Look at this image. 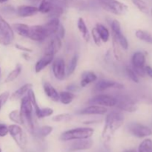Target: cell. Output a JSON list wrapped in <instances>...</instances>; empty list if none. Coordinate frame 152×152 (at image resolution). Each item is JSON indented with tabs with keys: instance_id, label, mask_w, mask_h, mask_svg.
<instances>
[{
	"instance_id": "52a82bcc",
	"label": "cell",
	"mask_w": 152,
	"mask_h": 152,
	"mask_svg": "<svg viewBox=\"0 0 152 152\" xmlns=\"http://www.w3.org/2000/svg\"><path fill=\"white\" fill-rule=\"evenodd\" d=\"M129 132L138 138H143L152 135V130L149 127L137 123H132L128 126Z\"/></svg>"
},
{
	"instance_id": "f35d334b",
	"label": "cell",
	"mask_w": 152,
	"mask_h": 152,
	"mask_svg": "<svg viewBox=\"0 0 152 152\" xmlns=\"http://www.w3.org/2000/svg\"><path fill=\"white\" fill-rule=\"evenodd\" d=\"M111 30H112V34H117L121 33V25L120 22L117 19H114L111 22Z\"/></svg>"
},
{
	"instance_id": "4fadbf2b",
	"label": "cell",
	"mask_w": 152,
	"mask_h": 152,
	"mask_svg": "<svg viewBox=\"0 0 152 152\" xmlns=\"http://www.w3.org/2000/svg\"><path fill=\"white\" fill-rule=\"evenodd\" d=\"M124 86L117 82L108 80H101L95 86V89L97 91H104L110 88L123 89Z\"/></svg>"
},
{
	"instance_id": "7c38bea8",
	"label": "cell",
	"mask_w": 152,
	"mask_h": 152,
	"mask_svg": "<svg viewBox=\"0 0 152 152\" xmlns=\"http://www.w3.org/2000/svg\"><path fill=\"white\" fill-rule=\"evenodd\" d=\"M93 145V140L90 138L88 139L76 140L74 142H71V145L68 146L69 151H83V150L90 149Z\"/></svg>"
},
{
	"instance_id": "e0dca14e",
	"label": "cell",
	"mask_w": 152,
	"mask_h": 152,
	"mask_svg": "<svg viewBox=\"0 0 152 152\" xmlns=\"http://www.w3.org/2000/svg\"><path fill=\"white\" fill-rule=\"evenodd\" d=\"M134 69H144L145 64V56L142 52L137 51L133 54L132 59Z\"/></svg>"
},
{
	"instance_id": "b9f144b4",
	"label": "cell",
	"mask_w": 152,
	"mask_h": 152,
	"mask_svg": "<svg viewBox=\"0 0 152 152\" xmlns=\"http://www.w3.org/2000/svg\"><path fill=\"white\" fill-rule=\"evenodd\" d=\"M9 97H10V93L8 91H4L1 94H0V104L3 106L6 103Z\"/></svg>"
},
{
	"instance_id": "f907efd6",
	"label": "cell",
	"mask_w": 152,
	"mask_h": 152,
	"mask_svg": "<svg viewBox=\"0 0 152 152\" xmlns=\"http://www.w3.org/2000/svg\"><path fill=\"white\" fill-rule=\"evenodd\" d=\"M0 77H1V68H0Z\"/></svg>"
},
{
	"instance_id": "7a4b0ae2",
	"label": "cell",
	"mask_w": 152,
	"mask_h": 152,
	"mask_svg": "<svg viewBox=\"0 0 152 152\" xmlns=\"http://www.w3.org/2000/svg\"><path fill=\"white\" fill-rule=\"evenodd\" d=\"M20 116L22 125L31 133H34V125L33 122V105L28 96H23L21 100Z\"/></svg>"
},
{
	"instance_id": "8fae6325",
	"label": "cell",
	"mask_w": 152,
	"mask_h": 152,
	"mask_svg": "<svg viewBox=\"0 0 152 152\" xmlns=\"http://www.w3.org/2000/svg\"><path fill=\"white\" fill-rule=\"evenodd\" d=\"M52 71L55 78L63 80L65 77V64L62 58H57L53 62Z\"/></svg>"
},
{
	"instance_id": "d4e9b609",
	"label": "cell",
	"mask_w": 152,
	"mask_h": 152,
	"mask_svg": "<svg viewBox=\"0 0 152 152\" xmlns=\"http://www.w3.org/2000/svg\"><path fill=\"white\" fill-rule=\"evenodd\" d=\"M54 4V3L50 1V0H42L38 7L39 12L48 14L52 10Z\"/></svg>"
},
{
	"instance_id": "3957f363",
	"label": "cell",
	"mask_w": 152,
	"mask_h": 152,
	"mask_svg": "<svg viewBox=\"0 0 152 152\" xmlns=\"http://www.w3.org/2000/svg\"><path fill=\"white\" fill-rule=\"evenodd\" d=\"M93 129L91 128H77L63 132L60 136V140L62 141H71L76 140L88 139L91 137L94 134Z\"/></svg>"
},
{
	"instance_id": "484cf974",
	"label": "cell",
	"mask_w": 152,
	"mask_h": 152,
	"mask_svg": "<svg viewBox=\"0 0 152 152\" xmlns=\"http://www.w3.org/2000/svg\"><path fill=\"white\" fill-rule=\"evenodd\" d=\"M96 28L99 34L101 41L103 42H108L110 37V33L109 31L107 29L106 27H105L103 25H102V24H96Z\"/></svg>"
},
{
	"instance_id": "ee69618b",
	"label": "cell",
	"mask_w": 152,
	"mask_h": 152,
	"mask_svg": "<svg viewBox=\"0 0 152 152\" xmlns=\"http://www.w3.org/2000/svg\"><path fill=\"white\" fill-rule=\"evenodd\" d=\"M15 47H16V48L19 49V50H22V52H26V53H31V52L33 51L32 49L29 48L25 47V46L21 45H19V44H16V45H15Z\"/></svg>"
},
{
	"instance_id": "ffe728a7",
	"label": "cell",
	"mask_w": 152,
	"mask_h": 152,
	"mask_svg": "<svg viewBox=\"0 0 152 152\" xmlns=\"http://www.w3.org/2000/svg\"><path fill=\"white\" fill-rule=\"evenodd\" d=\"M43 89L45 94L53 102H58L59 101V93L53 88L52 85L48 82H45L43 83Z\"/></svg>"
},
{
	"instance_id": "44dd1931",
	"label": "cell",
	"mask_w": 152,
	"mask_h": 152,
	"mask_svg": "<svg viewBox=\"0 0 152 152\" xmlns=\"http://www.w3.org/2000/svg\"><path fill=\"white\" fill-rule=\"evenodd\" d=\"M32 87L33 85L31 83H26L24 86H22V87L19 88V89H17L16 91L13 92L11 96H10V99L12 101H16L18 99H21V98L23 97L25 94L28 93L30 89L32 88Z\"/></svg>"
},
{
	"instance_id": "f1b7e54d",
	"label": "cell",
	"mask_w": 152,
	"mask_h": 152,
	"mask_svg": "<svg viewBox=\"0 0 152 152\" xmlns=\"http://www.w3.org/2000/svg\"><path fill=\"white\" fill-rule=\"evenodd\" d=\"M22 65H21L20 64H17L16 68L7 75V77H6L5 80H4V83H10V82H13V80H16V79L19 77V74H21V72H22Z\"/></svg>"
},
{
	"instance_id": "ac0fdd59",
	"label": "cell",
	"mask_w": 152,
	"mask_h": 152,
	"mask_svg": "<svg viewBox=\"0 0 152 152\" xmlns=\"http://www.w3.org/2000/svg\"><path fill=\"white\" fill-rule=\"evenodd\" d=\"M38 12V7L34 6L21 5L17 8V13L21 17H30L36 15Z\"/></svg>"
},
{
	"instance_id": "681fc988",
	"label": "cell",
	"mask_w": 152,
	"mask_h": 152,
	"mask_svg": "<svg viewBox=\"0 0 152 152\" xmlns=\"http://www.w3.org/2000/svg\"><path fill=\"white\" fill-rule=\"evenodd\" d=\"M1 107H2V105H1V104H0V110H1Z\"/></svg>"
},
{
	"instance_id": "5b68a950",
	"label": "cell",
	"mask_w": 152,
	"mask_h": 152,
	"mask_svg": "<svg viewBox=\"0 0 152 152\" xmlns=\"http://www.w3.org/2000/svg\"><path fill=\"white\" fill-rule=\"evenodd\" d=\"M14 39V33L13 28L4 20L0 19V44L7 46L11 44Z\"/></svg>"
},
{
	"instance_id": "c3c4849f",
	"label": "cell",
	"mask_w": 152,
	"mask_h": 152,
	"mask_svg": "<svg viewBox=\"0 0 152 152\" xmlns=\"http://www.w3.org/2000/svg\"><path fill=\"white\" fill-rule=\"evenodd\" d=\"M7 1H8V0H0V3H4Z\"/></svg>"
},
{
	"instance_id": "d6986e66",
	"label": "cell",
	"mask_w": 152,
	"mask_h": 152,
	"mask_svg": "<svg viewBox=\"0 0 152 152\" xmlns=\"http://www.w3.org/2000/svg\"><path fill=\"white\" fill-rule=\"evenodd\" d=\"M61 39H62L58 37L57 35L54 36L48 45L47 50L45 52L50 53L53 55L56 54L62 48V40Z\"/></svg>"
},
{
	"instance_id": "f5cc1de1",
	"label": "cell",
	"mask_w": 152,
	"mask_h": 152,
	"mask_svg": "<svg viewBox=\"0 0 152 152\" xmlns=\"http://www.w3.org/2000/svg\"><path fill=\"white\" fill-rule=\"evenodd\" d=\"M0 152H1V148H0Z\"/></svg>"
},
{
	"instance_id": "9c48e42d",
	"label": "cell",
	"mask_w": 152,
	"mask_h": 152,
	"mask_svg": "<svg viewBox=\"0 0 152 152\" xmlns=\"http://www.w3.org/2000/svg\"><path fill=\"white\" fill-rule=\"evenodd\" d=\"M89 104L103 107H114L117 104V98L106 94L96 95L89 101Z\"/></svg>"
},
{
	"instance_id": "836d02e7",
	"label": "cell",
	"mask_w": 152,
	"mask_h": 152,
	"mask_svg": "<svg viewBox=\"0 0 152 152\" xmlns=\"http://www.w3.org/2000/svg\"><path fill=\"white\" fill-rule=\"evenodd\" d=\"M114 35L115 36L116 38H117L120 47L123 49H124V50H127V49L129 48V42H128L127 39H126V37L123 34V33L121 32L120 33V34H114Z\"/></svg>"
},
{
	"instance_id": "1f68e13d",
	"label": "cell",
	"mask_w": 152,
	"mask_h": 152,
	"mask_svg": "<svg viewBox=\"0 0 152 152\" xmlns=\"http://www.w3.org/2000/svg\"><path fill=\"white\" fill-rule=\"evenodd\" d=\"M133 4L140 10L141 12L144 13H149V8H148V5L146 3L143 1V0H132Z\"/></svg>"
},
{
	"instance_id": "ba28073f",
	"label": "cell",
	"mask_w": 152,
	"mask_h": 152,
	"mask_svg": "<svg viewBox=\"0 0 152 152\" xmlns=\"http://www.w3.org/2000/svg\"><path fill=\"white\" fill-rule=\"evenodd\" d=\"M116 105L119 109L127 112H134L137 109V105L135 101L129 96H120L117 98Z\"/></svg>"
},
{
	"instance_id": "e575fe53",
	"label": "cell",
	"mask_w": 152,
	"mask_h": 152,
	"mask_svg": "<svg viewBox=\"0 0 152 152\" xmlns=\"http://www.w3.org/2000/svg\"><path fill=\"white\" fill-rule=\"evenodd\" d=\"M79 56L78 54H74V56L71 59V62L69 63V66H68V75H71L75 71L76 68H77V63H78Z\"/></svg>"
},
{
	"instance_id": "816d5d0a",
	"label": "cell",
	"mask_w": 152,
	"mask_h": 152,
	"mask_svg": "<svg viewBox=\"0 0 152 152\" xmlns=\"http://www.w3.org/2000/svg\"><path fill=\"white\" fill-rule=\"evenodd\" d=\"M2 19V17H1V16L0 15V19Z\"/></svg>"
},
{
	"instance_id": "7bdbcfd3",
	"label": "cell",
	"mask_w": 152,
	"mask_h": 152,
	"mask_svg": "<svg viewBox=\"0 0 152 152\" xmlns=\"http://www.w3.org/2000/svg\"><path fill=\"white\" fill-rule=\"evenodd\" d=\"M9 133L8 127L6 125L0 123V137H5Z\"/></svg>"
},
{
	"instance_id": "74e56055",
	"label": "cell",
	"mask_w": 152,
	"mask_h": 152,
	"mask_svg": "<svg viewBox=\"0 0 152 152\" xmlns=\"http://www.w3.org/2000/svg\"><path fill=\"white\" fill-rule=\"evenodd\" d=\"M126 74L132 81L136 83H139V77H138L137 74H136V72H135L133 68H129V67L126 68Z\"/></svg>"
},
{
	"instance_id": "7402d4cb",
	"label": "cell",
	"mask_w": 152,
	"mask_h": 152,
	"mask_svg": "<svg viewBox=\"0 0 152 152\" xmlns=\"http://www.w3.org/2000/svg\"><path fill=\"white\" fill-rule=\"evenodd\" d=\"M96 80H97V77L94 73L91 72V71H86V72L83 73V75H82L80 86L82 88H84L90 83L96 81Z\"/></svg>"
},
{
	"instance_id": "8992f818",
	"label": "cell",
	"mask_w": 152,
	"mask_h": 152,
	"mask_svg": "<svg viewBox=\"0 0 152 152\" xmlns=\"http://www.w3.org/2000/svg\"><path fill=\"white\" fill-rule=\"evenodd\" d=\"M9 134L18 146L21 149H24L27 145V138L22 128L17 124L10 125L8 126Z\"/></svg>"
},
{
	"instance_id": "ab89813d",
	"label": "cell",
	"mask_w": 152,
	"mask_h": 152,
	"mask_svg": "<svg viewBox=\"0 0 152 152\" xmlns=\"http://www.w3.org/2000/svg\"><path fill=\"white\" fill-rule=\"evenodd\" d=\"M71 119V115L69 114H61L54 116L52 118V120L54 122H63L69 120Z\"/></svg>"
},
{
	"instance_id": "6da1fadb",
	"label": "cell",
	"mask_w": 152,
	"mask_h": 152,
	"mask_svg": "<svg viewBox=\"0 0 152 152\" xmlns=\"http://www.w3.org/2000/svg\"><path fill=\"white\" fill-rule=\"evenodd\" d=\"M124 123V116L117 111H112L107 115L105 123L102 133V139L104 144L107 145L116 132Z\"/></svg>"
},
{
	"instance_id": "d590c367",
	"label": "cell",
	"mask_w": 152,
	"mask_h": 152,
	"mask_svg": "<svg viewBox=\"0 0 152 152\" xmlns=\"http://www.w3.org/2000/svg\"><path fill=\"white\" fill-rule=\"evenodd\" d=\"M9 119L13 123L16 124L22 125V120H21L20 112L18 110H13L9 114Z\"/></svg>"
},
{
	"instance_id": "db71d44e",
	"label": "cell",
	"mask_w": 152,
	"mask_h": 152,
	"mask_svg": "<svg viewBox=\"0 0 152 152\" xmlns=\"http://www.w3.org/2000/svg\"><path fill=\"white\" fill-rule=\"evenodd\" d=\"M150 152H152V150H151V151H150Z\"/></svg>"
},
{
	"instance_id": "30bf717a",
	"label": "cell",
	"mask_w": 152,
	"mask_h": 152,
	"mask_svg": "<svg viewBox=\"0 0 152 152\" xmlns=\"http://www.w3.org/2000/svg\"><path fill=\"white\" fill-rule=\"evenodd\" d=\"M28 38L36 42H42L46 38H48L47 34H46L43 25L30 26Z\"/></svg>"
},
{
	"instance_id": "f6af8a7d",
	"label": "cell",
	"mask_w": 152,
	"mask_h": 152,
	"mask_svg": "<svg viewBox=\"0 0 152 152\" xmlns=\"http://www.w3.org/2000/svg\"><path fill=\"white\" fill-rule=\"evenodd\" d=\"M145 74L148 76L149 77L152 78V68L151 66H145Z\"/></svg>"
},
{
	"instance_id": "f546056e",
	"label": "cell",
	"mask_w": 152,
	"mask_h": 152,
	"mask_svg": "<svg viewBox=\"0 0 152 152\" xmlns=\"http://www.w3.org/2000/svg\"><path fill=\"white\" fill-rule=\"evenodd\" d=\"M112 44H113V52H114V57L116 58V59L118 61L121 60L122 58V53L120 51V45L119 44L118 41H117V38H116L115 36L112 34Z\"/></svg>"
},
{
	"instance_id": "4316f807",
	"label": "cell",
	"mask_w": 152,
	"mask_h": 152,
	"mask_svg": "<svg viewBox=\"0 0 152 152\" xmlns=\"http://www.w3.org/2000/svg\"><path fill=\"white\" fill-rule=\"evenodd\" d=\"M75 98V94L70 91H62L59 93V101L64 105L71 103Z\"/></svg>"
},
{
	"instance_id": "7dc6e473",
	"label": "cell",
	"mask_w": 152,
	"mask_h": 152,
	"mask_svg": "<svg viewBox=\"0 0 152 152\" xmlns=\"http://www.w3.org/2000/svg\"><path fill=\"white\" fill-rule=\"evenodd\" d=\"M30 1H32V2H37V1H42V0H30Z\"/></svg>"
},
{
	"instance_id": "4dcf8cb0",
	"label": "cell",
	"mask_w": 152,
	"mask_h": 152,
	"mask_svg": "<svg viewBox=\"0 0 152 152\" xmlns=\"http://www.w3.org/2000/svg\"><path fill=\"white\" fill-rule=\"evenodd\" d=\"M152 150V140L145 139L139 145L138 152H150Z\"/></svg>"
},
{
	"instance_id": "bcb514c9",
	"label": "cell",
	"mask_w": 152,
	"mask_h": 152,
	"mask_svg": "<svg viewBox=\"0 0 152 152\" xmlns=\"http://www.w3.org/2000/svg\"><path fill=\"white\" fill-rule=\"evenodd\" d=\"M125 152H138V151H135V150H127V151H126Z\"/></svg>"
},
{
	"instance_id": "5bb4252c",
	"label": "cell",
	"mask_w": 152,
	"mask_h": 152,
	"mask_svg": "<svg viewBox=\"0 0 152 152\" xmlns=\"http://www.w3.org/2000/svg\"><path fill=\"white\" fill-rule=\"evenodd\" d=\"M108 112L106 107L97 105H91L79 112L82 115H104Z\"/></svg>"
},
{
	"instance_id": "277c9868",
	"label": "cell",
	"mask_w": 152,
	"mask_h": 152,
	"mask_svg": "<svg viewBox=\"0 0 152 152\" xmlns=\"http://www.w3.org/2000/svg\"><path fill=\"white\" fill-rule=\"evenodd\" d=\"M104 10L115 15H123L128 10V6L118 0H99Z\"/></svg>"
},
{
	"instance_id": "60d3db41",
	"label": "cell",
	"mask_w": 152,
	"mask_h": 152,
	"mask_svg": "<svg viewBox=\"0 0 152 152\" xmlns=\"http://www.w3.org/2000/svg\"><path fill=\"white\" fill-rule=\"evenodd\" d=\"M91 35H92V37H93L94 42L95 44L98 46H100L101 42L102 41H101L100 37H99V33H98L97 30H96V27L94 28L93 29L91 30Z\"/></svg>"
},
{
	"instance_id": "2e32d148",
	"label": "cell",
	"mask_w": 152,
	"mask_h": 152,
	"mask_svg": "<svg viewBox=\"0 0 152 152\" xmlns=\"http://www.w3.org/2000/svg\"><path fill=\"white\" fill-rule=\"evenodd\" d=\"M45 32L47 34L48 37L50 36L56 34L60 26V22H59V18H51L50 21L46 22L43 25Z\"/></svg>"
},
{
	"instance_id": "cb8c5ba5",
	"label": "cell",
	"mask_w": 152,
	"mask_h": 152,
	"mask_svg": "<svg viewBox=\"0 0 152 152\" xmlns=\"http://www.w3.org/2000/svg\"><path fill=\"white\" fill-rule=\"evenodd\" d=\"M77 27L80 31V34L83 36V39L86 40V42H88L90 40V34H89L87 26L86 25L84 19L83 18H80L78 19V22H77Z\"/></svg>"
},
{
	"instance_id": "83f0119b",
	"label": "cell",
	"mask_w": 152,
	"mask_h": 152,
	"mask_svg": "<svg viewBox=\"0 0 152 152\" xmlns=\"http://www.w3.org/2000/svg\"><path fill=\"white\" fill-rule=\"evenodd\" d=\"M135 35L139 39L145 42L148 44H152V34L151 33L142 30H137L135 33Z\"/></svg>"
},
{
	"instance_id": "d6a6232c",
	"label": "cell",
	"mask_w": 152,
	"mask_h": 152,
	"mask_svg": "<svg viewBox=\"0 0 152 152\" xmlns=\"http://www.w3.org/2000/svg\"><path fill=\"white\" fill-rule=\"evenodd\" d=\"M53 132V128L49 126H44L42 127L39 128L37 132V134L39 137L44 138L48 136L51 132Z\"/></svg>"
},
{
	"instance_id": "8d00e7d4",
	"label": "cell",
	"mask_w": 152,
	"mask_h": 152,
	"mask_svg": "<svg viewBox=\"0 0 152 152\" xmlns=\"http://www.w3.org/2000/svg\"><path fill=\"white\" fill-rule=\"evenodd\" d=\"M53 110L50 108H40V111L38 114H37V117L39 118H45V117H50L53 114Z\"/></svg>"
},
{
	"instance_id": "603a6c76",
	"label": "cell",
	"mask_w": 152,
	"mask_h": 152,
	"mask_svg": "<svg viewBox=\"0 0 152 152\" xmlns=\"http://www.w3.org/2000/svg\"><path fill=\"white\" fill-rule=\"evenodd\" d=\"M13 28L19 36H21V37H27V38L28 37L30 28L29 25L22 23H16L13 24Z\"/></svg>"
},
{
	"instance_id": "9a60e30c",
	"label": "cell",
	"mask_w": 152,
	"mask_h": 152,
	"mask_svg": "<svg viewBox=\"0 0 152 152\" xmlns=\"http://www.w3.org/2000/svg\"><path fill=\"white\" fill-rule=\"evenodd\" d=\"M53 57H54V55L51 54L50 53H48L45 52V54L43 55L42 57L38 61V62L36 63L35 65V71L37 73H39L44 69L45 68L48 66L49 64L51 63L53 61Z\"/></svg>"
}]
</instances>
